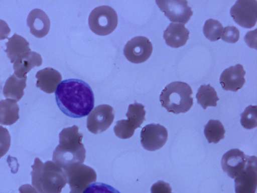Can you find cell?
Here are the masks:
<instances>
[{
  "instance_id": "obj_31",
  "label": "cell",
  "mask_w": 257,
  "mask_h": 193,
  "mask_svg": "<svg viewBox=\"0 0 257 193\" xmlns=\"http://www.w3.org/2000/svg\"><path fill=\"white\" fill-rule=\"evenodd\" d=\"M11 29L8 24L4 20L0 19V40L8 38Z\"/></svg>"
},
{
  "instance_id": "obj_6",
  "label": "cell",
  "mask_w": 257,
  "mask_h": 193,
  "mask_svg": "<svg viewBox=\"0 0 257 193\" xmlns=\"http://www.w3.org/2000/svg\"><path fill=\"white\" fill-rule=\"evenodd\" d=\"M144 106L135 102L129 105L125 115L127 119L118 120L113 128L116 136L121 139H127L134 134L135 130L141 127L145 120Z\"/></svg>"
},
{
  "instance_id": "obj_13",
  "label": "cell",
  "mask_w": 257,
  "mask_h": 193,
  "mask_svg": "<svg viewBox=\"0 0 257 193\" xmlns=\"http://www.w3.org/2000/svg\"><path fill=\"white\" fill-rule=\"evenodd\" d=\"M256 157L248 156L244 169L234 179L235 193H255L257 185Z\"/></svg>"
},
{
  "instance_id": "obj_17",
  "label": "cell",
  "mask_w": 257,
  "mask_h": 193,
  "mask_svg": "<svg viewBox=\"0 0 257 193\" xmlns=\"http://www.w3.org/2000/svg\"><path fill=\"white\" fill-rule=\"evenodd\" d=\"M189 33L184 24L171 23L164 31L163 38L168 46L176 48L186 44Z\"/></svg>"
},
{
  "instance_id": "obj_15",
  "label": "cell",
  "mask_w": 257,
  "mask_h": 193,
  "mask_svg": "<svg viewBox=\"0 0 257 193\" xmlns=\"http://www.w3.org/2000/svg\"><path fill=\"white\" fill-rule=\"evenodd\" d=\"M245 72L243 66L236 64L225 69L220 77V83L225 90L236 92L241 89L245 83Z\"/></svg>"
},
{
  "instance_id": "obj_29",
  "label": "cell",
  "mask_w": 257,
  "mask_h": 193,
  "mask_svg": "<svg viewBox=\"0 0 257 193\" xmlns=\"http://www.w3.org/2000/svg\"><path fill=\"white\" fill-rule=\"evenodd\" d=\"M221 38L225 42L235 43L239 38V30L234 26H227L223 28Z\"/></svg>"
},
{
  "instance_id": "obj_21",
  "label": "cell",
  "mask_w": 257,
  "mask_h": 193,
  "mask_svg": "<svg viewBox=\"0 0 257 193\" xmlns=\"http://www.w3.org/2000/svg\"><path fill=\"white\" fill-rule=\"evenodd\" d=\"M27 76L19 77L15 74L6 81L3 89L5 98L19 101L24 94V90L26 87Z\"/></svg>"
},
{
  "instance_id": "obj_8",
  "label": "cell",
  "mask_w": 257,
  "mask_h": 193,
  "mask_svg": "<svg viewBox=\"0 0 257 193\" xmlns=\"http://www.w3.org/2000/svg\"><path fill=\"white\" fill-rule=\"evenodd\" d=\"M114 118V110L111 106L107 104L99 105L88 116L87 128L94 134L101 133L111 125Z\"/></svg>"
},
{
  "instance_id": "obj_20",
  "label": "cell",
  "mask_w": 257,
  "mask_h": 193,
  "mask_svg": "<svg viewBox=\"0 0 257 193\" xmlns=\"http://www.w3.org/2000/svg\"><path fill=\"white\" fill-rule=\"evenodd\" d=\"M8 39L9 41L6 43L7 49L5 51L11 63H15L21 56L31 51L29 43L23 37L14 34Z\"/></svg>"
},
{
  "instance_id": "obj_14",
  "label": "cell",
  "mask_w": 257,
  "mask_h": 193,
  "mask_svg": "<svg viewBox=\"0 0 257 193\" xmlns=\"http://www.w3.org/2000/svg\"><path fill=\"white\" fill-rule=\"evenodd\" d=\"M247 155L238 149H232L223 154L221 163L223 171L235 178L245 168Z\"/></svg>"
},
{
  "instance_id": "obj_26",
  "label": "cell",
  "mask_w": 257,
  "mask_h": 193,
  "mask_svg": "<svg viewBox=\"0 0 257 193\" xmlns=\"http://www.w3.org/2000/svg\"><path fill=\"white\" fill-rule=\"evenodd\" d=\"M256 111V105H249L240 114V123L244 128L250 129L257 126Z\"/></svg>"
},
{
  "instance_id": "obj_19",
  "label": "cell",
  "mask_w": 257,
  "mask_h": 193,
  "mask_svg": "<svg viewBox=\"0 0 257 193\" xmlns=\"http://www.w3.org/2000/svg\"><path fill=\"white\" fill-rule=\"evenodd\" d=\"M41 56L37 52L30 51L20 58L14 63V73L19 77L27 76L26 74L34 67L42 65Z\"/></svg>"
},
{
  "instance_id": "obj_5",
  "label": "cell",
  "mask_w": 257,
  "mask_h": 193,
  "mask_svg": "<svg viewBox=\"0 0 257 193\" xmlns=\"http://www.w3.org/2000/svg\"><path fill=\"white\" fill-rule=\"evenodd\" d=\"M118 22L115 11L108 6L95 8L90 13L88 24L90 30L100 36L111 33L116 28Z\"/></svg>"
},
{
  "instance_id": "obj_9",
  "label": "cell",
  "mask_w": 257,
  "mask_h": 193,
  "mask_svg": "<svg viewBox=\"0 0 257 193\" xmlns=\"http://www.w3.org/2000/svg\"><path fill=\"white\" fill-rule=\"evenodd\" d=\"M152 51V44L149 40L145 37L138 36L126 43L124 47L123 54L130 62L139 64L147 61L151 56Z\"/></svg>"
},
{
  "instance_id": "obj_10",
  "label": "cell",
  "mask_w": 257,
  "mask_h": 193,
  "mask_svg": "<svg viewBox=\"0 0 257 193\" xmlns=\"http://www.w3.org/2000/svg\"><path fill=\"white\" fill-rule=\"evenodd\" d=\"M230 14L238 25L245 28H251L257 20V2L237 1L230 9Z\"/></svg>"
},
{
  "instance_id": "obj_28",
  "label": "cell",
  "mask_w": 257,
  "mask_h": 193,
  "mask_svg": "<svg viewBox=\"0 0 257 193\" xmlns=\"http://www.w3.org/2000/svg\"><path fill=\"white\" fill-rule=\"evenodd\" d=\"M11 141V136L8 130L0 126V158L9 150Z\"/></svg>"
},
{
  "instance_id": "obj_18",
  "label": "cell",
  "mask_w": 257,
  "mask_h": 193,
  "mask_svg": "<svg viewBox=\"0 0 257 193\" xmlns=\"http://www.w3.org/2000/svg\"><path fill=\"white\" fill-rule=\"evenodd\" d=\"M36 86L47 93H54L62 80L60 73L52 68H45L36 75Z\"/></svg>"
},
{
  "instance_id": "obj_27",
  "label": "cell",
  "mask_w": 257,
  "mask_h": 193,
  "mask_svg": "<svg viewBox=\"0 0 257 193\" xmlns=\"http://www.w3.org/2000/svg\"><path fill=\"white\" fill-rule=\"evenodd\" d=\"M83 193H120L112 186L101 182L89 184Z\"/></svg>"
},
{
  "instance_id": "obj_7",
  "label": "cell",
  "mask_w": 257,
  "mask_h": 193,
  "mask_svg": "<svg viewBox=\"0 0 257 193\" xmlns=\"http://www.w3.org/2000/svg\"><path fill=\"white\" fill-rule=\"evenodd\" d=\"M63 170L70 186V193H82L89 183L96 180L94 170L83 163L72 165Z\"/></svg>"
},
{
  "instance_id": "obj_23",
  "label": "cell",
  "mask_w": 257,
  "mask_h": 193,
  "mask_svg": "<svg viewBox=\"0 0 257 193\" xmlns=\"http://www.w3.org/2000/svg\"><path fill=\"white\" fill-rule=\"evenodd\" d=\"M196 98L197 103L204 109L208 106H216L217 101L219 100L215 90L209 84L201 85L198 90Z\"/></svg>"
},
{
  "instance_id": "obj_12",
  "label": "cell",
  "mask_w": 257,
  "mask_h": 193,
  "mask_svg": "<svg viewBox=\"0 0 257 193\" xmlns=\"http://www.w3.org/2000/svg\"><path fill=\"white\" fill-rule=\"evenodd\" d=\"M161 11L172 22L187 23L193 15L187 1H156Z\"/></svg>"
},
{
  "instance_id": "obj_16",
  "label": "cell",
  "mask_w": 257,
  "mask_h": 193,
  "mask_svg": "<svg viewBox=\"0 0 257 193\" xmlns=\"http://www.w3.org/2000/svg\"><path fill=\"white\" fill-rule=\"evenodd\" d=\"M27 25L31 33L37 38H43L47 35L50 28V20L42 10L35 9L29 13Z\"/></svg>"
},
{
  "instance_id": "obj_24",
  "label": "cell",
  "mask_w": 257,
  "mask_h": 193,
  "mask_svg": "<svg viewBox=\"0 0 257 193\" xmlns=\"http://www.w3.org/2000/svg\"><path fill=\"white\" fill-rule=\"evenodd\" d=\"M225 130L218 120H210L204 126V133L209 143H218L224 138Z\"/></svg>"
},
{
  "instance_id": "obj_30",
  "label": "cell",
  "mask_w": 257,
  "mask_h": 193,
  "mask_svg": "<svg viewBox=\"0 0 257 193\" xmlns=\"http://www.w3.org/2000/svg\"><path fill=\"white\" fill-rule=\"evenodd\" d=\"M151 193H172V188L168 183L159 180L151 187Z\"/></svg>"
},
{
  "instance_id": "obj_22",
  "label": "cell",
  "mask_w": 257,
  "mask_h": 193,
  "mask_svg": "<svg viewBox=\"0 0 257 193\" xmlns=\"http://www.w3.org/2000/svg\"><path fill=\"white\" fill-rule=\"evenodd\" d=\"M19 107L17 101L11 99L0 101V124L11 125L19 119Z\"/></svg>"
},
{
  "instance_id": "obj_4",
  "label": "cell",
  "mask_w": 257,
  "mask_h": 193,
  "mask_svg": "<svg viewBox=\"0 0 257 193\" xmlns=\"http://www.w3.org/2000/svg\"><path fill=\"white\" fill-rule=\"evenodd\" d=\"M192 90L186 83L175 81L167 85L160 95L162 106L174 114L185 113L193 104Z\"/></svg>"
},
{
  "instance_id": "obj_32",
  "label": "cell",
  "mask_w": 257,
  "mask_h": 193,
  "mask_svg": "<svg viewBox=\"0 0 257 193\" xmlns=\"http://www.w3.org/2000/svg\"><path fill=\"white\" fill-rule=\"evenodd\" d=\"M20 193H38L36 189L29 184L21 185L19 188Z\"/></svg>"
},
{
  "instance_id": "obj_3",
  "label": "cell",
  "mask_w": 257,
  "mask_h": 193,
  "mask_svg": "<svg viewBox=\"0 0 257 193\" xmlns=\"http://www.w3.org/2000/svg\"><path fill=\"white\" fill-rule=\"evenodd\" d=\"M32 183L38 193H60L67 183L63 169L52 161L35 158L31 166Z\"/></svg>"
},
{
  "instance_id": "obj_1",
  "label": "cell",
  "mask_w": 257,
  "mask_h": 193,
  "mask_svg": "<svg viewBox=\"0 0 257 193\" xmlns=\"http://www.w3.org/2000/svg\"><path fill=\"white\" fill-rule=\"evenodd\" d=\"M55 99L60 110L66 115L75 118L85 117L94 105L93 91L89 85L78 79L62 81L55 91Z\"/></svg>"
},
{
  "instance_id": "obj_25",
  "label": "cell",
  "mask_w": 257,
  "mask_h": 193,
  "mask_svg": "<svg viewBox=\"0 0 257 193\" xmlns=\"http://www.w3.org/2000/svg\"><path fill=\"white\" fill-rule=\"evenodd\" d=\"M223 27L217 20L210 19L206 21L203 27L204 35L211 41H216L221 37Z\"/></svg>"
},
{
  "instance_id": "obj_2",
  "label": "cell",
  "mask_w": 257,
  "mask_h": 193,
  "mask_svg": "<svg viewBox=\"0 0 257 193\" xmlns=\"http://www.w3.org/2000/svg\"><path fill=\"white\" fill-rule=\"evenodd\" d=\"M59 144L53 154L52 160L64 169L72 165L83 163L86 150L82 143V134L73 125L64 128L59 133Z\"/></svg>"
},
{
  "instance_id": "obj_11",
  "label": "cell",
  "mask_w": 257,
  "mask_h": 193,
  "mask_svg": "<svg viewBox=\"0 0 257 193\" xmlns=\"http://www.w3.org/2000/svg\"><path fill=\"white\" fill-rule=\"evenodd\" d=\"M140 138L142 145L145 149L155 151L165 145L168 138V131L159 124H148L142 128Z\"/></svg>"
}]
</instances>
